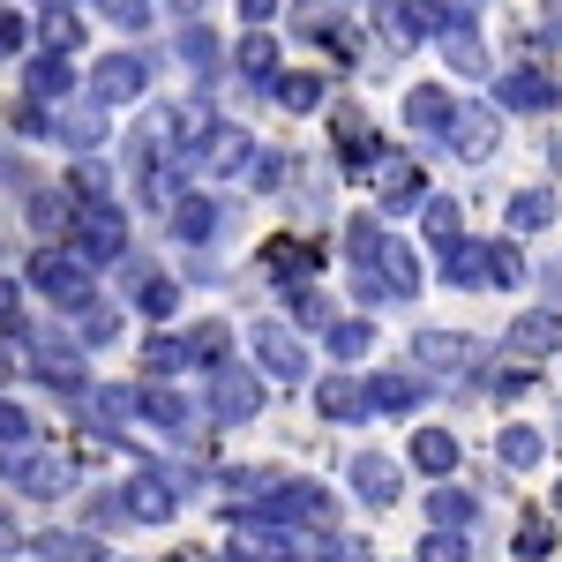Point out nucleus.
Here are the masks:
<instances>
[{
	"label": "nucleus",
	"mask_w": 562,
	"mask_h": 562,
	"mask_svg": "<svg viewBox=\"0 0 562 562\" xmlns=\"http://www.w3.org/2000/svg\"><path fill=\"white\" fill-rule=\"evenodd\" d=\"M240 510H270L285 525H307V532H338V495L323 480H270L262 503H240Z\"/></svg>",
	"instance_id": "obj_1"
},
{
	"label": "nucleus",
	"mask_w": 562,
	"mask_h": 562,
	"mask_svg": "<svg viewBox=\"0 0 562 562\" xmlns=\"http://www.w3.org/2000/svg\"><path fill=\"white\" fill-rule=\"evenodd\" d=\"M23 338V360H31V383L45 390H60V397H83L90 375H83V338H38V330H15Z\"/></svg>",
	"instance_id": "obj_2"
},
{
	"label": "nucleus",
	"mask_w": 562,
	"mask_h": 562,
	"mask_svg": "<svg viewBox=\"0 0 562 562\" xmlns=\"http://www.w3.org/2000/svg\"><path fill=\"white\" fill-rule=\"evenodd\" d=\"M98 262H83L76 248H45V256H31V285H38L53 307H83L98 301V278H90Z\"/></svg>",
	"instance_id": "obj_3"
},
{
	"label": "nucleus",
	"mask_w": 562,
	"mask_h": 562,
	"mask_svg": "<svg viewBox=\"0 0 562 562\" xmlns=\"http://www.w3.org/2000/svg\"><path fill=\"white\" fill-rule=\"evenodd\" d=\"M262 383H270V375H248V368H225V360H217L211 368V397H203V413H211V428H240V420H256L262 413Z\"/></svg>",
	"instance_id": "obj_4"
},
{
	"label": "nucleus",
	"mask_w": 562,
	"mask_h": 562,
	"mask_svg": "<svg viewBox=\"0 0 562 562\" xmlns=\"http://www.w3.org/2000/svg\"><path fill=\"white\" fill-rule=\"evenodd\" d=\"M90 98H105V105L150 98V60H143V53H105V60H90Z\"/></svg>",
	"instance_id": "obj_5"
},
{
	"label": "nucleus",
	"mask_w": 562,
	"mask_h": 562,
	"mask_svg": "<svg viewBox=\"0 0 562 562\" xmlns=\"http://www.w3.org/2000/svg\"><path fill=\"white\" fill-rule=\"evenodd\" d=\"M562 105V83L548 68H510L495 76V113H555Z\"/></svg>",
	"instance_id": "obj_6"
},
{
	"label": "nucleus",
	"mask_w": 562,
	"mask_h": 562,
	"mask_svg": "<svg viewBox=\"0 0 562 562\" xmlns=\"http://www.w3.org/2000/svg\"><path fill=\"white\" fill-rule=\"evenodd\" d=\"M83 262H121L128 256V233H121V211L113 203H90V211H76V240H68Z\"/></svg>",
	"instance_id": "obj_7"
},
{
	"label": "nucleus",
	"mask_w": 562,
	"mask_h": 562,
	"mask_svg": "<svg viewBox=\"0 0 562 562\" xmlns=\"http://www.w3.org/2000/svg\"><path fill=\"white\" fill-rule=\"evenodd\" d=\"M248 158H256V135H248V128H233V121H211L188 166H203V173H240Z\"/></svg>",
	"instance_id": "obj_8"
},
{
	"label": "nucleus",
	"mask_w": 562,
	"mask_h": 562,
	"mask_svg": "<svg viewBox=\"0 0 562 562\" xmlns=\"http://www.w3.org/2000/svg\"><path fill=\"white\" fill-rule=\"evenodd\" d=\"M458 113H465V105H458V98H450L442 83L405 90V128H413V135H435V143H450V128H458Z\"/></svg>",
	"instance_id": "obj_9"
},
{
	"label": "nucleus",
	"mask_w": 562,
	"mask_h": 562,
	"mask_svg": "<svg viewBox=\"0 0 562 562\" xmlns=\"http://www.w3.org/2000/svg\"><path fill=\"white\" fill-rule=\"evenodd\" d=\"M442 23H450V15H442L435 0H397V8L383 0V38H390V53H405V45H420L428 31H442Z\"/></svg>",
	"instance_id": "obj_10"
},
{
	"label": "nucleus",
	"mask_w": 562,
	"mask_h": 562,
	"mask_svg": "<svg viewBox=\"0 0 562 562\" xmlns=\"http://www.w3.org/2000/svg\"><path fill=\"white\" fill-rule=\"evenodd\" d=\"M256 368L270 375V383H301V375H307L301 338H293V330H278V323H262V330H256Z\"/></svg>",
	"instance_id": "obj_11"
},
{
	"label": "nucleus",
	"mask_w": 562,
	"mask_h": 562,
	"mask_svg": "<svg viewBox=\"0 0 562 562\" xmlns=\"http://www.w3.org/2000/svg\"><path fill=\"white\" fill-rule=\"evenodd\" d=\"M352 487H360L368 510H390L397 487H405V473H397V458H383V450H352Z\"/></svg>",
	"instance_id": "obj_12"
},
{
	"label": "nucleus",
	"mask_w": 562,
	"mask_h": 562,
	"mask_svg": "<svg viewBox=\"0 0 562 562\" xmlns=\"http://www.w3.org/2000/svg\"><path fill=\"white\" fill-rule=\"evenodd\" d=\"M473 360H480V346L465 338V330H420V368L428 375H473Z\"/></svg>",
	"instance_id": "obj_13"
},
{
	"label": "nucleus",
	"mask_w": 562,
	"mask_h": 562,
	"mask_svg": "<svg viewBox=\"0 0 562 562\" xmlns=\"http://www.w3.org/2000/svg\"><path fill=\"white\" fill-rule=\"evenodd\" d=\"M442 60H450V76H465V83L495 76V60H487V45H480V31L465 23V15H450V23H442Z\"/></svg>",
	"instance_id": "obj_14"
},
{
	"label": "nucleus",
	"mask_w": 562,
	"mask_h": 562,
	"mask_svg": "<svg viewBox=\"0 0 562 562\" xmlns=\"http://www.w3.org/2000/svg\"><path fill=\"white\" fill-rule=\"evenodd\" d=\"M330 128H338V158H346V173H375L383 143H375V128H368L352 105H338V113H330Z\"/></svg>",
	"instance_id": "obj_15"
},
{
	"label": "nucleus",
	"mask_w": 562,
	"mask_h": 562,
	"mask_svg": "<svg viewBox=\"0 0 562 562\" xmlns=\"http://www.w3.org/2000/svg\"><path fill=\"white\" fill-rule=\"evenodd\" d=\"M413 405H428V383H420L413 368H383V375H368V413H413Z\"/></svg>",
	"instance_id": "obj_16"
},
{
	"label": "nucleus",
	"mask_w": 562,
	"mask_h": 562,
	"mask_svg": "<svg viewBox=\"0 0 562 562\" xmlns=\"http://www.w3.org/2000/svg\"><path fill=\"white\" fill-rule=\"evenodd\" d=\"M315 413H323L330 428H352V420H368V383L323 375V383H315Z\"/></svg>",
	"instance_id": "obj_17"
},
{
	"label": "nucleus",
	"mask_w": 562,
	"mask_h": 562,
	"mask_svg": "<svg viewBox=\"0 0 562 562\" xmlns=\"http://www.w3.org/2000/svg\"><path fill=\"white\" fill-rule=\"evenodd\" d=\"M442 278H450V285H465V293L495 285V240H458V248L442 256Z\"/></svg>",
	"instance_id": "obj_18"
},
{
	"label": "nucleus",
	"mask_w": 562,
	"mask_h": 562,
	"mask_svg": "<svg viewBox=\"0 0 562 562\" xmlns=\"http://www.w3.org/2000/svg\"><path fill=\"white\" fill-rule=\"evenodd\" d=\"M173 503H180L173 473H135V480H128V510H135V525H166V518H173Z\"/></svg>",
	"instance_id": "obj_19"
},
{
	"label": "nucleus",
	"mask_w": 562,
	"mask_h": 562,
	"mask_svg": "<svg viewBox=\"0 0 562 562\" xmlns=\"http://www.w3.org/2000/svg\"><path fill=\"white\" fill-rule=\"evenodd\" d=\"M450 150H458L465 166H487V158H495V113H487V105H465L458 128H450Z\"/></svg>",
	"instance_id": "obj_20"
},
{
	"label": "nucleus",
	"mask_w": 562,
	"mask_h": 562,
	"mask_svg": "<svg viewBox=\"0 0 562 562\" xmlns=\"http://www.w3.org/2000/svg\"><path fill=\"white\" fill-rule=\"evenodd\" d=\"M76 487V458H60V450H38L31 465H23V495L31 503H53V495H68Z\"/></svg>",
	"instance_id": "obj_21"
},
{
	"label": "nucleus",
	"mask_w": 562,
	"mask_h": 562,
	"mask_svg": "<svg viewBox=\"0 0 562 562\" xmlns=\"http://www.w3.org/2000/svg\"><path fill=\"white\" fill-rule=\"evenodd\" d=\"M173 233L188 240V248L217 240V233H225V203H211V195H180L173 203Z\"/></svg>",
	"instance_id": "obj_22"
},
{
	"label": "nucleus",
	"mask_w": 562,
	"mask_h": 562,
	"mask_svg": "<svg viewBox=\"0 0 562 562\" xmlns=\"http://www.w3.org/2000/svg\"><path fill=\"white\" fill-rule=\"evenodd\" d=\"M143 420H150V428H166V435H180V442H188V435H203V413H195L188 397H173V390H143Z\"/></svg>",
	"instance_id": "obj_23"
},
{
	"label": "nucleus",
	"mask_w": 562,
	"mask_h": 562,
	"mask_svg": "<svg viewBox=\"0 0 562 562\" xmlns=\"http://www.w3.org/2000/svg\"><path fill=\"white\" fill-rule=\"evenodd\" d=\"M60 143H68V150H98V143H105V98L83 90V98L60 113Z\"/></svg>",
	"instance_id": "obj_24"
},
{
	"label": "nucleus",
	"mask_w": 562,
	"mask_h": 562,
	"mask_svg": "<svg viewBox=\"0 0 562 562\" xmlns=\"http://www.w3.org/2000/svg\"><path fill=\"white\" fill-rule=\"evenodd\" d=\"M503 338H510V352H525V360H548V352L562 346V323L548 315V307H532V315H518Z\"/></svg>",
	"instance_id": "obj_25"
},
{
	"label": "nucleus",
	"mask_w": 562,
	"mask_h": 562,
	"mask_svg": "<svg viewBox=\"0 0 562 562\" xmlns=\"http://www.w3.org/2000/svg\"><path fill=\"white\" fill-rule=\"evenodd\" d=\"M420 225H428L435 256H450V248L465 240V211H458V195H420Z\"/></svg>",
	"instance_id": "obj_26"
},
{
	"label": "nucleus",
	"mask_w": 562,
	"mask_h": 562,
	"mask_svg": "<svg viewBox=\"0 0 562 562\" xmlns=\"http://www.w3.org/2000/svg\"><path fill=\"white\" fill-rule=\"evenodd\" d=\"M405 458H413L428 480H450V473H458V435H450V428H420Z\"/></svg>",
	"instance_id": "obj_27"
},
{
	"label": "nucleus",
	"mask_w": 562,
	"mask_h": 562,
	"mask_svg": "<svg viewBox=\"0 0 562 562\" xmlns=\"http://www.w3.org/2000/svg\"><path fill=\"white\" fill-rule=\"evenodd\" d=\"M76 76H68V53H31V68H23V98H68Z\"/></svg>",
	"instance_id": "obj_28"
},
{
	"label": "nucleus",
	"mask_w": 562,
	"mask_h": 562,
	"mask_svg": "<svg viewBox=\"0 0 562 562\" xmlns=\"http://www.w3.org/2000/svg\"><path fill=\"white\" fill-rule=\"evenodd\" d=\"M31 555H45V562H105V532H38Z\"/></svg>",
	"instance_id": "obj_29"
},
{
	"label": "nucleus",
	"mask_w": 562,
	"mask_h": 562,
	"mask_svg": "<svg viewBox=\"0 0 562 562\" xmlns=\"http://www.w3.org/2000/svg\"><path fill=\"white\" fill-rule=\"evenodd\" d=\"M188 368H203L188 330L180 338H143V375H188Z\"/></svg>",
	"instance_id": "obj_30"
},
{
	"label": "nucleus",
	"mask_w": 562,
	"mask_h": 562,
	"mask_svg": "<svg viewBox=\"0 0 562 562\" xmlns=\"http://www.w3.org/2000/svg\"><path fill=\"white\" fill-rule=\"evenodd\" d=\"M83 413L98 420V428H121V420H135V413H143V390L105 383V390H90V397H83Z\"/></svg>",
	"instance_id": "obj_31"
},
{
	"label": "nucleus",
	"mask_w": 562,
	"mask_h": 562,
	"mask_svg": "<svg viewBox=\"0 0 562 562\" xmlns=\"http://www.w3.org/2000/svg\"><path fill=\"white\" fill-rule=\"evenodd\" d=\"M413 203H420V158L390 150V166H383V211H413Z\"/></svg>",
	"instance_id": "obj_32"
},
{
	"label": "nucleus",
	"mask_w": 562,
	"mask_h": 562,
	"mask_svg": "<svg viewBox=\"0 0 562 562\" xmlns=\"http://www.w3.org/2000/svg\"><path fill=\"white\" fill-rule=\"evenodd\" d=\"M240 76H248L256 90H270L278 76H285V68H278V38H270L262 23H256V38H240Z\"/></svg>",
	"instance_id": "obj_33"
},
{
	"label": "nucleus",
	"mask_w": 562,
	"mask_h": 562,
	"mask_svg": "<svg viewBox=\"0 0 562 562\" xmlns=\"http://www.w3.org/2000/svg\"><path fill=\"white\" fill-rule=\"evenodd\" d=\"M38 45L45 53H76V45H83V15H76L68 0H53V8L38 15Z\"/></svg>",
	"instance_id": "obj_34"
},
{
	"label": "nucleus",
	"mask_w": 562,
	"mask_h": 562,
	"mask_svg": "<svg viewBox=\"0 0 562 562\" xmlns=\"http://www.w3.org/2000/svg\"><path fill=\"white\" fill-rule=\"evenodd\" d=\"M262 270L293 293V285H307V270H315V248H307V240H278V248L262 256Z\"/></svg>",
	"instance_id": "obj_35"
},
{
	"label": "nucleus",
	"mask_w": 562,
	"mask_h": 562,
	"mask_svg": "<svg viewBox=\"0 0 562 562\" xmlns=\"http://www.w3.org/2000/svg\"><path fill=\"white\" fill-rule=\"evenodd\" d=\"M128 285H135V307H143L150 323H166V315L180 307V285H173V278H158V270H135Z\"/></svg>",
	"instance_id": "obj_36"
},
{
	"label": "nucleus",
	"mask_w": 562,
	"mask_h": 562,
	"mask_svg": "<svg viewBox=\"0 0 562 562\" xmlns=\"http://www.w3.org/2000/svg\"><path fill=\"white\" fill-rule=\"evenodd\" d=\"M540 450H548V442H540V428H525V420L495 435V458H503L510 473H532V465H540Z\"/></svg>",
	"instance_id": "obj_37"
},
{
	"label": "nucleus",
	"mask_w": 562,
	"mask_h": 562,
	"mask_svg": "<svg viewBox=\"0 0 562 562\" xmlns=\"http://www.w3.org/2000/svg\"><path fill=\"white\" fill-rule=\"evenodd\" d=\"M503 217H510V233H540V225H555V195L548 188H518Z\"/></svg>",
	"instance_id": "obj_38"
},
{
	"label": "nucleus",
	"mask_w": 562,
	"mask_h": 562,
	"mask_svg": "<svg viewBox=\"0 0 562 562\" xmlns=\"http://www.w3.org/2000/svg\"><path fill=\"white\" fill-rule=\"evenodd\" d=\"M173 60H180V68H195V76L211 83V76H217V38L203 31V23H188V31L173 38Z\"/></svg>",
	"instance_id": "obj_39"
},
{
	"label": "nucleus",
	"mask_w": 562,
	"mask_h": 562,
	"mask_svg": "<svg viewBox=\"0 0 562 562\" xmlns=\"http://www.w3.org/2000/svg\"><path fill=\"white\" fill-rule=\"evenodd\" d=\"M368 346H375V323H368V315L330 323V360H368Z\"/></svg>",
	"instance_id": "obj_40"
},
{
	"label": "nucleus",
	"mask_w": 562,
	"mask_h": 562,
	"mask_svg": "<svg viewBox=\"0 0 562 562\" xmlns=\"http://www.w3.org/2000/svg\"><path fill=\"white\" fill-rule=\"evenodd\" d=\"M555 555V518L548 510H525V525H518V562H548Z\"/></svg>",
	"instance_id": "obj_41"
},
{
	"label": "nucleus",
	"mask_w": 562,
	"mask_h": 562,
	"mask_svg": "<svg viewBox=\"0 0 562 562\" xmlns=\"http://www.w3.org/2000/svg\"><path fill=\"white\" fill-rule=\"evenodd\" d=\"M121 525H135L128 487H105V495H90V532H121Z\"/></svg>",
	"instance_id": "obj_42"
},
{
	"label": "nucleus",
	"mask_w": 562,
	"mask_h": 562,
	"mask_svg": "<svg viewBox=\"0 0 562 562\" xmlns=\"http://www.w3.org/2000/svg\"><path fill=\"white\" fill-rule=\"evenodd\" d=\"M76 330H83V346H113V338H121V315L105 301H83L76 307Z\"/></svg>",
	"instance_id": "obj_43"
},
{
	"label": "nucleus",
	"mask_w": 562,
	"mask_h": 562,
	"mask_svg": "<svg viewBox=\"0 0 562 562\" xmlns=\"http://www.w3.org/2000/svg\"><path fill=\"white\" fill-rule=\"evenodd\" d=\"M278 105H285V113H315V105H323V76H278Z\"/></svg>",
	"instance_id": "obj_44"
},
{
	"label": "nucleus",
	"mask_w": 562,
	"mask_h": 562,
	"mask_svg": "<svg viewBox=\"0 0 562 562\" xmlns=\"http://www.w3.org/2000/svg\"><path fill=\"white\" fill-rule=\"evenodd\" d=\"M346 8H352V0H301V8H293V23H301L307 38H323V31H338V23H346Z\"/></svg>",
	"instance_id": "obj_45"
},
{
	"label": "nucleus",
	"mask_w": 562,
	"mask_h": 562,
	"mask_svg": "<svg viewBox=\"0 0 562 562\" xmlns=\"http://www.w3.org/2000/svg\"><path fill=\"white\" fill-rule=\"evenodd\" d=\"M383 225H375V217H352V233H346V256H352V270H368V262L383 256Z\"/></svg>",
	"instance_id": "obj_46"
},
{
	"label": "nucleus",
	"mask_w": 562,
	"mask_h": 562,
	"mask_svg": "<svg viewBox=\"0 0 562 562\" xmlns=\"http://www.w3.org/2000/svg\"><path fill=\"white\" fill-rule=\"evenodd\" d=\"M428 518L435 525H473V495H465V487H435V495H428Z\"/></svg>",
	"instance_id": "obj_47"
},
{
	"label": "nucleus",
	"mask_w": 562,
	"mask_h": 562,
	"mask_svg": "<svg viewBox=\"0 0 562 562\" xmlns=\"http://www.w3.org/2000/svg\"><path fill=\"white\" fill-rule=\"evenodd\" d=\"M420 562H465V525H435L420 540Z\"/></svg>",
	"instance_id": "obj_48"
},
{
	"label": "nucleus",
	"mask_w": 562,
	"mask_h": 562,
	"mask_svg": "<svg viewBox=\"0 0 562 562\" xmlns=\"http://www.w3.org/2000/svg\"><path fill=\"white\" fill-rule=\"evenodd\" d=\"M188 338H195V360H203V375H211L217 360H225V352H233V330H225V323H195V330H188Z\"/></svg>",
	"instance_id": "obj_49"
},
{
	"label": "nucleus",
	"mask_w": 562,
	"mask_h": 562,
	"mask_svg": "<svg viewBox=\"0 0 562 562\" xmlns=\"http://www.w3.org/2000/svg\"><path fill=\"white\" fill-rule=\"evenodd\" d=\"M525 390H532V360H525V352H510V360L495 368V397H525Z\"/></svg>",
	"instance_id": "obj_50"
},
{
	"label": "nucleus",
	"mask_w": 562,
	"mask_h": 562,
	"mask_svg": "<svg viewBox=\"0 0 562 562\" xmlns=\"http://www.w3.org/2000/svg\"><path fill=\"white\" fill-rule=\"evenodd\" d=\"M150 8H158V0H98V15H105V23H121V31H143V23H150Z\"/></svg>",
	"instance_id": "obj_51"
},
{
	"label": "nucleus",
	"mask_w": 562,
	"mask_h": 562,
	"mask_svg": "<svg viewBox=\"0 0 562 562\" xmlns=\"http://www.w3.org/2000/svg\"><path fill=\"white\" fill-rule=\"evenodd\" d=\"M293 315H301L307 330H330V301H323L315 285H293Z\"/></svg>",
	"instance_id": "obj_52"
},
{
	"label": "nucleus",
	"mask_w": 562,
	"mask_h": 562,
	"mask_svg": "<svg viewBox=\"0 0 562 562\" xmlns=\"http://www.w3.org/2000/svg\"><path fill=\"white\" fill-rule=\"evenodd\" d=\"M495 285H525V256H518V240H510V233L495 240Z\"/></svg>",
	"instance_id": "obj_53"
},
{
	"label": "nucleus",
	"mask_w": 562,
	"mask_h": 562,
	"mask_svg": "<svg viewBox=\"0 0 562 562\" xmlns=\"http://www.w3.org/2000/svg\"><path fill=\"white\" fill-rule=\"evenodd\" d=\"M68 180H76V195H105V166H98L90 150L76 158V173H68Z\"/></svg>",
	"instance_id": "obj_54"
},
{
	"label": "nucleus",
	"mask_w": 562,
	"mask_h": 562,
	"mask_svg": "<svg viewBox=\"0 0 562 562\" xmlns=\"http://www.w3.org/2000/svg\"><path fill=\"white\" fill-rule=\"evenodd\" d=\"M23 435H31V413L15 397H0V442H23Z\"/></svg>",
	"instance_id": "obj_55"
},
{
	"label": "nucleus",
	"mask_w": 562,
	"mask_h": 562,
	"mask_svg": "<svg viewBox=\"0 0 562 562\" xmlns=\"http://www.w3.org/2000/svg\"><path fill=\"white\" fill-rule=\"evenodd\" d=\"M256 188H262V195H270V188H285V158H278V150L256 166Z\"/></svg>",
	"instance_id": "obj_56"
},
{
	"label": "nucleus",
	"mask_w": 562,
	"mask_h": 562,
	"mask_svg": "<svg viewBox=\"0 0 562 562\" xmlns=\"http://www.w3.org/2000/svg\"><path fill=\"white\" fill-rule=\"evenodd\" d=\"M31 217L38 225H76V217H60V195H31Z\"/></svg>",
	"instance_id": "obj_57"
},
{
	"label": "nucleus",
	"mask_w": 562,
	"mask_h": 562,
	"mask_svg": "<svg viewBox=\"0 0 562 562\" xmlns=\"http://www.w3.org/2000/svg\"><path fill=\"white\" fill-rule=\"evenodd\" d=\"M15 548H23V525H15V510L0 503V555H15Z\"/></svg>",
	"instance_id": "obj_58"
},
{
	"label": "nucleus",
	"mask_w": 562,
	"mask_h": 562,
	"mask_svg": "<svg viewBox=\"0 0 562 562\" xmlns=\"http://www.w3.org/2000/svg\"><path fill=\"white\" fill-rule=\"evenodd\" d=\"M23 38H31L23 15H0V53H23Z\"/></svg>",
	"instance_id": "obj_59"
},
{
	"label": "nucleus",
	"mask_w": 562,
	"mask_h": 562,
	"mask_svg": "<svg viewBox=\"0 0 562 562\" xmlns=\"http://www.w3.org/2000/svg\"><path fill=\"white\" fill-rule=\"evenodd\" d=\"M15 307H23V285H15V278H0V323H15Z\"/></svg>",
	"instance_id": "obj_60"
},
{
	"label": "nucleus",
	"mask_w": 562,
	"mask_h": 562,
	"mask_svg": "<svg viewBox=\"0 0 562 562\" xmlns=\"http://www.w3.org/2000/svg\"><path fill=\"white\" fill-rule=\"evenodd\" d=\"M240 15H248V23H270V15H278V0H240Z\"/></svg>",
	"instance_id": "obj_61"
},
{
	"label": "nucleus",
	"mask_w": 562,
	"mask_h": 562,
	"mask_svg": "<svg viewBox=\"0 0 562 562\" xmlns=\"http://www.w3.org/2000/svg\"><path fill=\"white\" fill-rule=\"evenodd\" d=\"M548 285H555V307H562V262H555V270H548Z\"/></svg>",
	"instance_id": "obj_62"
},
{
	"label": "nucleus",
	"mask_w": 562,
	"mask_h": 562,
	"mask_svg": "<svg viewBox=\"0 0 562 562\" xmlns=\"http://www.w3.org/2000/svg\"><path fill=\"white\" fill-rule=\"evenodd\" d=\"M166 8H180V15H195V8H203V0H166Z\"/></svg>",
	"instance_id": "obj_63"
},
{
	"label": "nucleus",
	"mask_w": 562,
	"mask_h": 562,
	"mask_svg": "<svg viewBox=\"0 0 562 562\" xmlns=\"http://www.w3.org/2000/svg\"><path fill=\"white\" fill-rule=\"evenodd\" d=\"M555 510H562V487H555Z\"/></svg>",
	"instance_id": "obj_64"
}]
</instances>
